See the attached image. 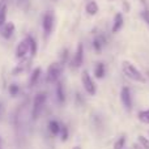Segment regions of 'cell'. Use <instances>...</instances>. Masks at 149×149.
Listing matches in <instances>:
<instances>
[{"label":"cell","instance_id":"4fadbf2b","mask_svg":"<svg viewBox=\"0 0 149 149\" xmlns=\"http://www.w3.org/2000/svg\"><path fill=\"white\" fill-rule=\"evenodd\" d=\"M56 97H58V101H59L60 103H64L65 93H64V86H63L62 82H58L56 84Z\"/></svg>","mask_w":149,"mask_h":149},{"label":"cell","instance_id":"8fae6325","mask_svg":"<svg viewBox=\"0 0 149 149\" xmlns=\"http://www.w3.org/2000/svg\"><path fill=\"white\" fill-rule=\"evenodd\" d=\"M85 10H86L88 15L94 16V15H97L98 13L100 7H98V4L94 1V0H89V1L86 3V5H85Z\"/></svg>","mask_w":149,"mask_h":149},{"label":"cell","instance_id":"3957f363","mask_svg":"<svg viewBox=\"0 0 149 149\" xmlns=\"http://www.w3.org/2000/svg\"><path fill=\"white\" fill-rule=\"evenodd\" d=\"M81 82H82V85H84L85 92L89 95H94L95 93H97V86H95V84H94V80L92 79V76L89 74L88 71H82Z\"/></svg>","mask_w":149,"mask_h":149},{"label":"cell","instance_id":"5bb4252c","mask_svg":"<svg viewBox=\"0 0 149 149\" xmlns=\"http://www.w3.org/2000/svg\"><path fill=\"white\" fill-rule=\"evenodd\" d=\"M105 73H106L105 64H103V63H98L94 68V76L97 77V79H103V77H105Z\"/></svg>","mask_w":149,"mask_h":149},{"label":"cell","instance_id":"6da1fadb","mask_svg":"<svg viewBox=\"0 0 149 149\" xmlns=\"http://www.w3.org/2000/svg\"><path fill=\"white\" fill-rule=\"evenodd\" d=\"M122 71H123V73L126 74L128 79L134 80V81L141 82V84H145V82H147V79L144 77V74L140 72L132 63L127 62V60L122 63Z\"/></svg>","mask_w":149,"mask_h":149},{"label":"cell","instance_id":"603a6c76","mask_svg":"<svg viewBox=\"0 0 149 149\" xmlns=\"http://www.w3.org/2000/svg\"><path fill=\"white\" fill-rule=\"evenodd\" d=\"M9 93H10L12 95H16V94H17V93H18V86H17V85H16V84L10 85V86H9Z\"/></svg>","mask_w":149,"mask_h":149},{"label":"cell","instance_id":"7c38bea8","mask_svg":"<svg viewBox=\"0 0 149 149\" xmlns=\"http://www.w3.org/2000/svg\"><path fill=\"white\" fill-rule=\"evenodd\" d=\"M106 45V39L103 36H97L94 38V41H93V47H94V50L97 52H101L103 49V46Z\"/></svg>","mask_w":149,"mask_h":149},{"label":"cell","instance_id":"30bf717a","mask_svg":"<svg viewBox=\"0 0 149 149\" xmlns=\"http://www.w3.org/2000/svg\"><path fill=\"white\" fill-rule=\"evenodd\" d=\"M15 33V25H13L12 22H8V24H4V25L1 26V36L4 37L5 39L10 38L12 37V34Z\"/></svg>","mask_w":149,"mask_h":149},{"label":"cell","instance_id":"7a4b0ae2","mask_svg":"<svg viewBox=\"0 0 149 149\" xmlns=\"http://www.w3.org/2000/svg\"><path fill=\"white\" fill-rule=\"evenodd\" d=\"M46 93H38L34 98V102H33V109H31V118L36 120L38 119V116L41 115L42 110L45 107V103H46Z\"/></svg>","mask_w":149,"mask_h":149},{"label":"cell","instance_id":"484cf974","mask_svg":"<svg viewBox=\"0 0 149 149\" xmlns=\"http://www.w3.org/2000/svg\"><path fill=\"white\" fill-rule=\"evenodd\" d=\"M72 149H81V147H73Z\"/></svg>","mask_w":149,"mask_h":149},{"label":"cell","instance_id":"277c9868","mask_svg":"<svg viewBox=\"0 0 149 149\" xmlns=\"http://www.w3.org/2000/svg\"><path fill=\"white\" fill-rule=\"evenodd\" d=\"M62 71H63L62 63H52L49 67V70H47V76H46L47 82H56L58 79L60 77V74H62Z\"/></svg>","mask_w":149,"mask_h":149},{"label":"cell","instance_id":"ac0fdd59","mask_svg":"<svg viewBox=\"0 0 149 149\" xmlns=\"http://www.w3.org/2000/svg\"><path fill=\"white\" fill-rule=\"evenodd\" d=\"M137 116H139V120H141L143 123L149 124V109H148V110L140 111V113L137 114Z\"/></svg>","mask_w":149,"mask_h":149},{"label":"cell","instance_id":"d6986e66","mask_svg":"<svg viewBox=\"0 0 149 149\" xmlns=\"http://www.w3.org/2000/svg\"><path fill=\"white\" fill-rule=\"evenodd\" d=\"M5 18H7V5L3 4L0 7V26L5 24Z\"/></svg>","mask_w":149,"mask_h":149},{"label":"cell","instance_id":"44dd1931","mask_svg":"<svg viewBox=\"0 0 149 149\" xmlns=\"http://www.w3.org/2000/svg\"><path fill=\"white\" fill-rule=\"evenodd\" d=\"M124 144H126V137L120 136L115 141V144H114V149H123L124 148Z\"/></svg>","mask_w":149,"mask_h":149},{"label":"cell","instance_id":"ba28073f","mask_svg":"<svg viewBox=\"0 0 149 149\" xmlns=\"http://www.w3.org/2000/svg\"><path fill=\"white\" fill-rule=\"evenodd\" d=\"M123 22H124V18L122 13H116L114 16V21H113V28H111V31L113 33H118L122 28H123Z\"/></svg>","mask_w":149,"mask_h":149},{"label":"cell","instance_id":"2e32d148","mask_svg":"<svg viewBox=\"0 0 149 149\" xmlns=\"http://www.w3.org/2000/svg\"><path fill=\"white\" fill-rule=\"evenodd\" d=\"M49 130H50V132H51L52 135H59V132H60V124H59V122L51 120L49 123Z\"/></svg>","mask_w":149,"mask_h":149},{"label":"cell","instance_id":"8992f818","mask_svg":"<svg viewBox=\"0 0 149 149\" xmlns=\"http://www.w3.org/2000/svg\"><path fill=\"white\" fill-rule=\"evenodd\" d=\"M82 62H84V46H82V43H79L76 52H74V56L72 59V68L81 67Z\"/></svg>","mask_w":149,"mask_h":149},{"label":"cell","instance_id":"7402d4cb","mask_svg":"<svg viewBox=\"0 0 149 149\" xmlns=\"http://www.w3.org/2000/svg\"><path fill=\"white\" fill-rule=\"evenodd\" d=\"M60 137H62V141H67L68 139V128L65 126H60Z\"/></svg>","mask_w":149,"mask_h":149},{"label":"cell","instance_id":"52a82bcc","mask_svg":"<svg viewBox=\"0 0 149 149\" xmlns=\"http://www.w3.org/2000/svg\"><path fill=\"white\" fill-rule=\"evenodd\" d=\"M42 25H43L45 33L49 36V34L52 31V28H54V13H52V12H46V13H45Z\"/></svg>","mask_w":149,"mask_h":149},{"label":"cell","instance_id":"9a60e30c","mask_svg":"<svg viewBox=\"0 0 149 149\" xmlns=\"http://www.w3.org/2000/svg\"><path fill=\"white\" fill-rule=\"evenodd\" d=\"M41 73H42V70L41 68H36V70L33 71V73H31L30 76V86H34V85L37 84V81H38V79L41 77Z\"/></svg>","mask_w":149,"mask_h":149},{"label":"cell","instance_id":"ffe728a7","mask_svg":"<svg viewBox=\"0 0 149 149\" xmlns=\"http://www.w3.org/2000/svg\"><path fill=\"white\" fill-rule=\"evenodd\" d=\"M137 141H139L140 147H141L143 149H149V139H148V137L140 135V136L137 137Z\"/></svg>","mask_w":149,"mask_h":149},{"label":"cell","instance_id":"83f0119b","mask_svg":"<svg viewBox=\"0 0 149 149\" xmlns=\"http://www.w3.org/2000/svg\"><path fill=\"white\" fill-rule=\"evenodd\" d=\"M148 73H149V72H148Z\"/></svg>","mask_w":149,"mask_h":149},{"label":"cell","instance_id":"d4e9b609","mask_svg":"<svg viewBox=\"0 0 149 149\" xmlns=\"http://www.w3.org/2000/svg\"><path fill=\"white\" fill-rule=\"evenodd\" d=\"M123 5H124V9H126V10H130V8H131L128 4H127V1H124V3H123Z\"/></svg>","mask_w":149,"mask_h":149},{"label":"cell","instance_id":"5b68a950","mask_svg":"<svg viewBox=\"0 0 149 149\" xmlns=\"http://www.w3.org/2000/svg\"><path fill=\"white\" fill-rule=\"evenodd\" d=\"M120 100H122V103H123L124 109H126V110H131L132 109V95H131V90H130V88H127V86L122 88Z\"/></svg>","mask_w":149,"mask_h":149},{"label":"cell","instance_id":"cb8c5ba5","mask_svg":"<svg viewBox=\"0 0 149 149\" xmlns=\"http://www.w3.org/2000/svg\"><path fill=\"white\" fill-rule=\"evenodd\" d=\"M141 16H143V18H144V21L147 22V25L149 26V10H143Z\"/></svg>","mask_w":149,"mask_h":149},{"label":"cell","instance_id":"9c48e42d","mask_svg":"<svg viewBox=\"0 0 149 149\" xmlns=\"http://www.w3.org/2000/svg\"><path fill=\"white\" fill-rule=\"evenodd\" d=\"M29 52V43L28 41H22L20 45L17 46V50H16V56L20 58V59H22V58H25V55Z\"/></svg>","mask_w":149,"mask_h":149},{"label":"cell","instance_id":"e0dca14e","mask_svg":"<svg viewBox=\"0 0 149 149\" xmlns=\"http://www.w3.org/2000/svg\"><path fill=\"white\" fill-rule=\"evenodd\" d=\"M26 41H28V43H29V52L31 54V56H34V55L37 54V43H36V41H34L33 37H28Z\"/></svg>","mask_w":149,"mask_h":149},{"label":"cell","instance_id":"4316f807","mask_svg":"<svg viewBox=\"0 0 149 149\" xmlns=\"http://www.w3.org/2000/svg\"><path fill=\"white\" fill-rule=\"evenodd\" d=\"M109 1H116V0H109Z\"/></svg>","mask_w":149,"mask_h":149}]
</instances>
